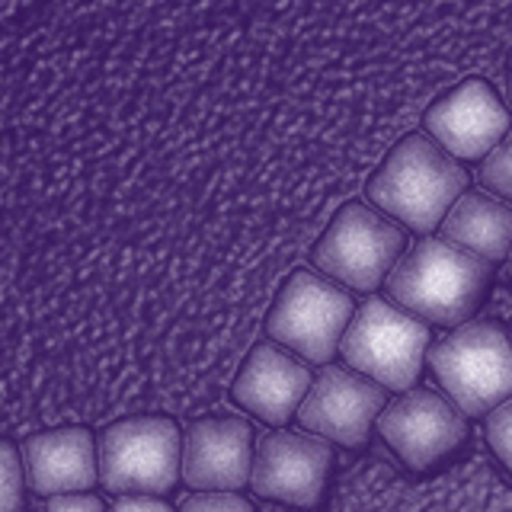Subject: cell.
Instances as JSON below:
<instances>
[{"label":"cell","mask_w":512,"mask_h":512,"mask_svg":"<svg viewBox=\"0 0 512 512\" xmlns=\"http://www.w3.org/2000/svg\"><path fill=\"white\" fill-rule=\"evenodd\" d=\"M384 282L388 301L423 324L461 327L487 295L490 263L448 244L445 237H426L404 260H397Z\"/></svg>","instance_id":"obj_1"},{"label":"cell","mask_w":512,"mask_h":512,"mask_svg":"<svg viewBox=\"0 0 512 512\" xmlns=\"http://www.w3.org/2000/svg\"><path fill=\"white\" fill-rule=\"evenodd\" d=\"M468 189V173L429 135L400 138L368 180V199L384 215L429 234Z\"/></svg>","instance_id":"obj_2"},{"label":"cell","mask_w":512,"mask_h":512,"mask_svg":"<svg viewBox=\"0 0 512 512\" xmlns=\"http://www.w3.org/2000/svg\"><path fill=\"white\" fill-rule=\"evenodd\" d=\"M429 365L464 416L493 413L512 397V340L487 320H468L432 343Z\"/></svg>","instance_id":"obj_3"},{"label":"cell","mask_w":512,"mask_h":512,"mask_svg":"<svg viewBox=\"0 0 512 512\" xmlns=\"http://www.w3.org/2000/svg\"><path fill=\"white\" fill-rule=\"evenodd\" d=\"M100 484L116 496H160L183 477V439L170 416H128L96 442Z\"/></svg>","instance_id":"obj_4"},{"label":"cell","mask_w":512,"mask_h":512,"mask_svg":"<svg viewBox=\"0 0 512 512\" xmlns=\"http://www.w3.org/2000/svg\"><path fill=\"white\" fill-rule=\"evenodd\" d=\"M346 365L384 391H410L429 356V327L394 301L368 298L343 336Z\"/></svg>","instance_id":"obj_5"},{"label":"cell","mask_w":512,"mask_h":512,"mask_svg":"<svg viewBox=\"0 0 512 512\" xmlns=\"http://www.w3.org/2000/svg\"><path fill=\"white\" fill-rule=\"evenodd\" d=\"M352 324V298L340 282L298 269L282 285L266 320L272 343L298 352L304 362L327 365Z\"/></svg>","instance_id":"obj_6"},{"label":"cell","mask_w":512,"mask_h":512,"mask_svg":"<svg viewBox=\"0 0 512 512\" xmlns=\"http://www.w3.org/2000/svg\"><path fill=\"white\" fill-rule=\"evenodd\" d=\"M407 237L397 224L365 202H346L314 247V266L333 282L372 292L391 276Z\"/></svg>","instance_id":"obj_7"},{"label":"cell","mask_w":512,"mask_h":512,"mask_svg":"<svg viewBox=\"0 0 512 512\" xmlns=\"http://www.w3.org/2000/svg\"><path fill=\"white\" fill-rule=\"evenodd\" d=\"M378 432L397 458L413 471H426L436 461L448 458L464 442V413L448 397L416 388L404 391L378 416Z\"/></svg>","instance_id":"obj_8"},{"label":"cell","mask_w":512,"mask_h":512,"mask_svg":"<svg viewBox=\"0 0 512 512\" xmlns=\"http://www.w3.org/2000/svg\"><path fill=\"white\" fill-rule=\"evenodd\" d=\"M388 407L384 388L372 378L359 375L356 368L327 365L311 384L308 397L298 410V423L327 442L343 448L365 445L368 432L378 423L381 410Z\"/></svg>","instance_id":"obj_9"},{"label":"cell","mask_w":512,"mask_h":512,"mask_svg":"<svg viewBox=\"0 0 512 512\" xmlns=\"http://www.w3.org/2000/svg\"><path fill=\"white\" fill-rule=\"evenodd\" d=\"M333 464V448L320 436L304 432H269L256 442L250 487L263 500H276L288 506H317L327 487V474Z\"/></svg>","instance_id":"obj_10"},{"label":"cell","mask_w":512,"mask_h":512,"mask_svg":"<svg viewBox=\"0 0 512 512\" xmlns=\"http://www.w3.org/2000/svg\"><path fill=\"white\" fill-rule=\"evenodd\" d=\"M429 138L455 160H484L509 135V109L484 77H468L426 109Z\"/></svg>","instance_id":"obj_11"},{"label":"cell","mask_w":512,"mask_h":512,"mask_svg":"<svg viewBox=\"0 0 512 512\" xmlns=\"http://www.w3.org/2000/svg\"><path fill=\"white\" fill-rule=\"evenodd\" d=\"M253 452L244 416H202L183 439V480L202 493H237L250 484Z\"/></svg>","instance_id":"obj_12"},{"label":"cell","mask_w":512,"mask_h":512,"mask_svg":"<svg viewBox=\"0 0 512 512\" xmlns=\"http://www.w3.org/2000/svg\"><path fill=\"white\" fill-rule=\"evenodd\" d=\"M311 384L314 381H311L308 365L298 362L292 352L282 349L279 343L266 340L253 346L231 394L237 400V407L260 416L263 423L282 426L301 410Z\"/></svg>","instance_id":"obj_13"},{"label":"cell","mask_w":512,"mask_h":512,"mask_svg":"<svg viewBox=\"0 0 512 512\" xmlns=\"http://www.w3.org/2000/svg\"><path fill=\"white\" fill-rule=\"evenodd\" d=\"M23 471L26 487L45 500L61 493H87L100 484V455L90 429L58 426L29 436L23 442Z\"/></svg>","instance_id":"obj_14"},{"label":"cell","mask_w":512,"mask_h":512,"mask_svg":"<svg viewBox=\"0 0 512 512\" xmlns=\"http://www.w3.org/2000/svg\"><path fill=\"white\" fill-rule=\"evenodd\" d=\"M442 237L487 263L506 260L512 250V205L487 192H464L442 221Z\"/></svg>","instance_id":"obj_15"},{"label":"cell","mask_w":512,"mask_h":512,"mask_svg":"<svg viewBox=\"0 0 512 512\" xmlns=\"http://www.w3.org/2000/svg\"><path fill=\"white\" fill-rule=\"evenodd\" d=\"M26 506V471L16 445L0 442V512H23Z\"/></svg>","instance_id":"obj_16"},{"label":"cell","mask_w":512,"mask_h":512,"mask_svg":"<svg viewBox=\"0 0 512 512\" xmlns=\"http://www.w3.org/2000/svg\"><path fill=\"white\" fill-rule=\"evenodd\" d=\"M480 183H484L496 199L512 202V128L493 148V154L480 160Z\"/></svg>","instance_id":"obj_17"},{"label":"cell","mask_w":512,"mask_h":512,"mask_svg":"<svg viewBox=\"0 0 512 512\" xmlns=\"http://www.w3.org/2000/svg\"><path fill=\"white\" fill-rule=\"evenodd\" d=\"M484 436H487L490 452L500 458V464L512 474V397L487 416Z\"/></svg>","instance_id":"obj_18"},{"label":"cell","mask_w":512,"mask_h":512,"mask_svg":"<svg viewBox=\"0 0 512 512\" xmlns=\"http://www.w3.org/2000/svg\"><path fill=\"white\" fill-rule=\"evenodd\" d=\"M180 512H253V506L237 493H196Z\"/></svg>","instance_id":"obj_19"},{"label":"cell","mask_w":512,"mask_h":512,"mask_svg":"<svg viewBox=\"0 0 512 512\" xmlns=\"http://www.w3.org/2000/svg\"><path fill=\"white\" fill-rule=\"evenodd\" d=\"M45 512H106L96 493H61L45 503Z\"/></svg>","instance_id":"obj_20"},{"label":"cell","mask_w":512,"mask_h":512,"mask_svg":"<svg viewBox=\"0 0 512 512\" xmlns=\"http://www.w3.org/2000/svg\"><path fill=\"white\" fill-rule=\"evenodd\" d=\"M109 512H173L160 496H119Z\"/></svg>","instance_id":"obj_21"},{"label":"cell","mask_w":512,"mask_h":512,"mask_svg":"<svg viewBox=\"0 0 512 512\" xmlns=\"http://www.w3.org/2000/svg\"><path fill=\"white\" fill-rule=\"evenodd\" d=\"M506 96L512 103V52H509V61H506Z\"/></svg>","instance_id":"obj_22"},{"label":"cell","mask_w":512,"mask_h":512,"mask_svg":"<svg viewBox=\"0 0 512 512\" xmlns=\"http://www.w3.org/2000/svg\"><path fill=\"white\" fill-rule=\"evenodd\" d=\"M506 276L512 279V250H509V256H506Z\"/></svg>","instance_id":"obj_23"}]
</instances>
